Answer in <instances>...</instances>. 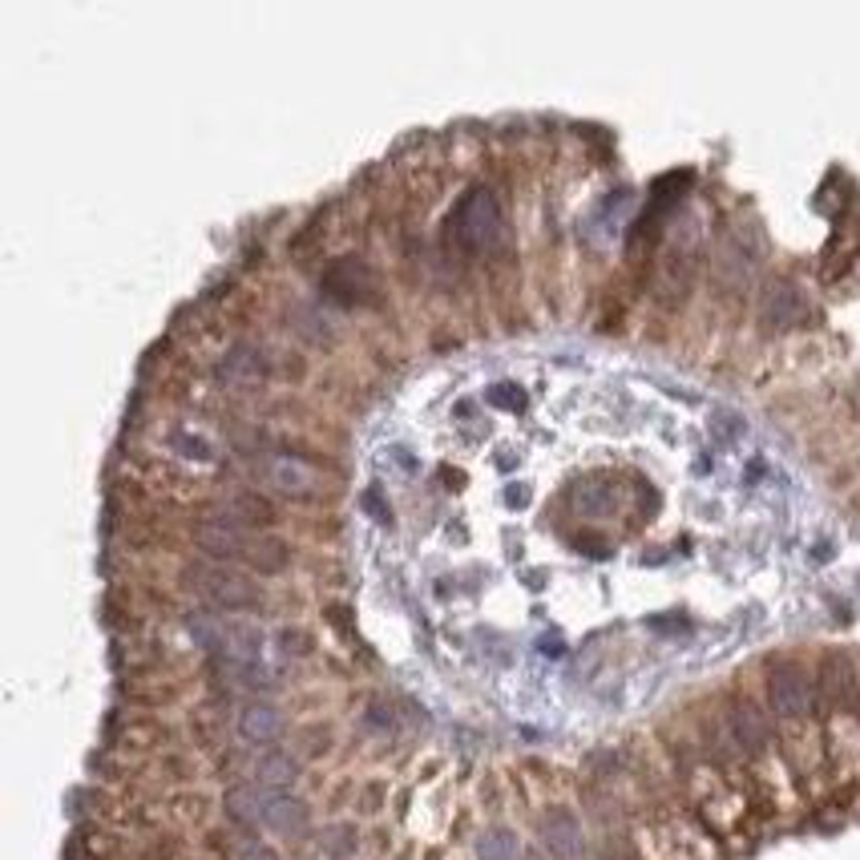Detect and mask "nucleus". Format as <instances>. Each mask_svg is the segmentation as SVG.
Returning <instances> with one entry per match:
<instances>
[{
  "label": "nucleus",
  "instance_id": "f257e3e1",
  "mask_svg": "<svg viewBox=\"0 0 860 860\" xmlns=\"http://www.w3.org/2000/svg\"><path fill=\"white\" fill-rule=\"evenodd\" d=\"M501 231V206H497L493 190H469L465 199L457 202V211H453V235H457L460 247L469 251H481L489 247Z\"/></svg>",
  "mask_w": 860,
  "mask_h": 860
},
{
  "label": "nucleus",
  "instance_id": "f03ea898",
  "mask_svg": "<svg viewBox=\"0 0 860 860\" xmlns=\"http://www.w3.org/2000/svg\"><path fill=\"white\" fill-rule=\"evenodd\" d=\"M319 287H323L331 299H340V304H364V299H372V291H376V272H372L368 259H360V255H340V259H331L328 267H323Z\"/></svg>",
  "mask_w": 860,
  "mask_h": 860
},
{
  "label": "nucleus",
  "instance_id": "7ed1b4c3",
  "mask_svg": "<svg viewBox=\"0 0 860 860\" xmlns=\"http://www.w3.org/2000/svg\"><path fill=\"white\" fill-rule=\"evenodd\" d=\"M767 703L784 719H800L816 708V683L800 667H776L767 675Z\"/></svg>",
  "mask_w": 860,
  "mask_h": 860
},
{
  "label": "nucleus",
  "instance_id": "20e7f679",
  "mask_svg": "<svg viewBox=\"0 0 860 860\" xmlns=\"http://www.w3.org/2000/svg\"><path fill=\"white\" fill-rule=\"evenodd\" d=\"M808 316V299L792 279H767L760 287V323L772 331H788Z\"/></svg>",
  "mask_w": 860,
  "mask_h": 860
},
{
  "label": "nucleus",
  "instance_id": "39448f33",
  "mask_svg": "<svg viewBox=\"0 0 860 860\" xmlns=\"http://www.w3.org/2000/svg\"><path fill=\"white\" fill-rule=\"evenodd\" d=\"M194 586H199L219 611H251V606H259V586L247 582L243 574H235V570H219V566L199 570V574H194Z\"/></svg>",
  "mask_w": 860,
  "mask_h": 860
},
{
  "label": "nucleus",
  "instance_id": "423d86ee",
  "mask_svg": "<svg viewBox=\"0 0 860 860\" xmlns=\"http://www.w3.org/2000/svg\"><path fill=\"white\" fill-rule=\"evenodd\" d=\"M263 477H267L275 489H284V493H295V497H307L319 489V473L311 469L307 460L291 457V453H275V457H267Z\"/></svg>",
  "mask_w": 860,
  "mask_h": 860
},
{
  "label": "nucleus",
  "instance_id": "0eeeda50",
  "mask_svg": "<svg viewBox=\"0 0 860 860\" xmlns=\"http://www.w3.org/2000/svg\"><path fill=\"white\" fill-rule=\"evenodd\" d=\"M542 840L545 849L554 852L558 860H577L586 852V837H582V825L570 808H554V813L542 820Z\"/></svg>",
  "mask_w": 860,
  "mask_h": 860
},
{
  "label": "nucleus",
  "instance_id": "6e6552de",
  "mask_svg": "<svg viewBox=\"0 0 860 860\" xmlns=\"http://www.w3.org/2000/svg\"><path fill=\"white\" fill-rule=\"evenodd\" d=\"M728 731L743 752H764L767 743H772V723H767L764 711L755 708V703H747V699H740V703L728 711Z\"/></svg>",
  "mask_w": 860,
  "mask_h": 860
},
{
  "label": "nucleus",
  "instance_id": "1a4fd4ad",
  "mask_svg": "<svg viewBox=\"0 0 860 860\" xmlns=\"http://www.w3.org/2000/svg\"><path fill=\"white\" fill-rule=\"evenodd\" d=\"M238 735L247 743H255V747H267V743H275L284 735V715H279L275 703L255 699V703H247V708L238 711Z\"/></svg>",
  "mask_w": 860,
  "mask_h": 860
},
{
  "label": "nucleus",
  "instance_id": "9d476101",
  "mask_svg": "<svg viewBox=\"0 0 860 860\" xmlns=\"http://www.w3.org/2000/svg\"><path fill=\"white\" fill-rule=\"evenodd\" d=\"M194 542H199V550H206L211 558H247V545H251L247 533L223 518L202 521L199 530H194Z\"/></svg>",
  "mask_w": 860,
  "mask_h": 860
},
{
  "label": "nucleus",
  "instance_id": "9b49d317",
  "mask_svg": "<svg viewBox=\"0 0 860 860\" xmlns=\"http://www.w3.org/2000/svg\"><path fill=\"white\" fill-rule=\"evenodd\" d=\"M223 808H226V816L243 828L267 825V788H259V784H238V788L226 792Z\"/></svg>",
  "mask_w": 860,
  "mask_h": 860
},
{
  "label": "nucleus",
  "instance_id": "f8f14e48",
  "mask_svg": "<svg viewBox=\"0 0 860 860\" xmlns=\"http://www.w3.org/2000/svg\"><path fill=\"white\" fill-rule=\"evenodd\" d=\"M263 372H267V360L255 343H235L231 355L223 360V380L226 384H235V389H251V384H259Z\"/></svg>",
  "mask_w": 860,
  "mask_h": 860
},
{
  "label": "nucleus",
  "instance_id": "ddd939ff",
  "mask_svg": "<svg viewBox=\"0 0 860 860\" xmlns=\"http://www.w3.org/2000/svg\"><path fill=\"white\" fill-rule=\"evenodd\" d=\"M299 779V760L287 752H263L255 764V784L267 792H284Z\"/></svg>",
  "mask_w": 860,
  "mask_h": 860
},
{
  "label": "nucleus",
  "instance_id": "4468645a",
  "mask_svg": "<svg viewBox=\"0 0 860 860\" xmlns=\"http://www.w3.org/2000/svg\"><path fill=\"white\" fill-rule=\"evenodd\" d=\"M570 501H574V509L582 518H602V513H614V506H618V489H614L611 481H598V477H594V481L574 485Z\"/></svg>",
  "mask_w": 860,
  "mask_h": 860
},
{
  "label": "nucleus",
  "instance_id": "2eb2a0df",
  "mask_svg": "<svg viewBox=\"0 0 860 860\" xmlns=\"http://www.w3.org/2000/svg\"><path fill=\"white\" fill-rule=\"evenodd\" d=\"M820 691H825L828 703H837V708H849L852 699H857V675L845 659H825L820 667Z\"/></svg>",
  "mask_w": 860,
  "mask_h": 860
},
{
  "label": "nucleus",
  "instance_id": "dca6fc26",
  "mask_svg": "<svg viewBox=\"0 0 860 860\" xmlns=\"http://www.w3.org/2000/svg\"><path fill=\"white\" fill-rule=\"evenodd\" d=\"M226 659H231V667H247V662H263V630H255V626H226Z\"/></svg>",
  "mask_w": 860,
  "mask_h": 860
},
{
  "label": "nucleus",
  "instance_id": "f3484780",
  "mask_svg": "<svg viewBox=\"0 0 860 860\" xmlns=\"http://www.w3.org/2000/svg\"><path fill=\"white\" fill-rule=\"evenodd\" d=\"M307 816L311 813L299 796H279V792L267 796V828H275V832H299L307 825Z\"/></svg>",
  "mask_w": 860,
  "mask_h": 860
},
{
  "label": "nucleus",
  "instance_id": "a211bd4d",
  "mask_svg": "<svg viewBox=\"0 0 860 860\" xmlns=\"http://www.w3.org/2000/svg\"><path fill=\"white\" fill-rule=\"evenodd\" d=\"M219 518L243 530V525H255V521H272V506H267L259 493H235L223 501V513H219Z\"/></svg>",
  "mask_w": 860,
  "mask_h": 860
},
{
  "label": "nucleus",
  "instance_id": "6ab92c4d",
  "mask_svg": "<svg viewBox=\"0 0 860 860\" xmlns=\"http://www.w3.org/2000/svg\"><path fill=\"white\" fill-rule=\"evenodd\" d=\"M752 247H743L740 238H728L723 243V251H719V275L723 279H731V284H747L752 279Z\"/></svg>",
  "mask_w": 860,
  "mask_h": 860
},
{
  "label": "nucleus",
  "instance_id": "aec40b11",
  "mask_svg": "<svg viewBox=\"0 0 860 860\" xmlns=\"http://www.w3.org/2000/svg\"><path fill=\"white\" fill-rule=\"evenodd\" d=\"M247 562L259 574H279V570L287 566V545L279 542V538H255V542L247 545Z\"/></svg>",
  "mask_w": 860,
  "mask_h": 860
},
{
  "label": "nucleus",
  "instance_id": "412c9836",
  "mask_svg": "<svg viewBox=\"0 0 860 860\" xmlns=\"http://www.w3.org/2000/svg\"><path fill=\"white\" fill-rule=\"evenodd\" d=\"M477 857L481 860H513L518 857V837L509 828H489L477 840Z\"/></svg>",
  "mask_w": 860,
  "mask_h": 860
},
{
  "label": "nucleus",
  "instance_id": "4be33fe9",
  "mask_svg": "<svg viewBox=\"0 0 860 860\" xmlns=\"http://www.w3.org/2000/svg\"><path fill=\"white\" fill-rule=\"evenodd\" d=\"M187 626H190V635H194V643H199V647H206V650H219V647L226 643V626L214 623V618H211L206 611H194V614H190Z\"/></svg>",
  "mask_w": 860,
  "mask_h": 860
},
{
  "label": "nucleus",
  "instance_id": "5701e85b",
  "mask_svg": "<svg viewBox=\"0 0 860 860\" xmlns=\"http://www.w3.org/2000/svg\"><path fill=\"white\" fill-rule=\"evenodd\" d=\"M360 509H364L372 521H389L392 509H389V493L380 489V485H368L364 493H360Z\"/></svg>",
  "mask_w": 860,
  "mask_h": 860
},
{
  "label": "nucleus",
  "instance_id": "b1692460",
  "mask_svg": "<svg viewBox=\"0 0 860 860\" xmlns=\"http://www.w3.org/2000/svg\"><path fill=\"white\" fill-rule=\"evenodd\" d=\"M174 448H182V457H211V445L202 440V436H190V433H174L170 436Z\"/></svg>",
  "mask_w": 860,
  "mask_h": 860
},
{
  "label": "nucleus",
  "instance_id": "393cba45",
  "mask_svg": "<svg viewBox=\"0 0 860 860\" xmlns=\"http://www.w3.org/2000/svg\"><path fill=\"white\" fill-rule=\"evenodd\" d=\"M279 643H284L287 655H291V650H295V655H307V650H311V638H307L304 630H284V635H279Z\"/></svg>",
  "mask_w": 860,
  "mask_h": 860
},
{
  "label": "nucleus",
  "instance_id": "a878e982",
  "mask_svg": "<svg viewBox=\"0 0 860 860\" xmlns=\"http://www.w3.org/2000/svg\"><path fill=\"white\" fill-rule=\"evenodd\" d=\"M238 860H279V857H275V849H267V845H247Z\"/></svg>",
  "mask_w": 860,
  "mask_h": 860
},
{
  "label": "nucleus",
  "instance_id": "bb28decb",
  "mask_svg": "<svg viewBox=\"0 0 860 860\" xmlns=\"http://www.w3.org/2000/svg\"><path fill=\"white\" fill-rule=\"evenodd\" d=\"M368 723H372V728H392V711H384L376 703V708L368 711Z\"/></svg>",
  "mask_w": 860,
  "mask_h": 860
},
{
  "label": "nucleus",
  "instance_id": "cd10ccee",
  "mask_svg": "<svg viewBox=\"0 0 860 860\" xmlns=\"http://www.w3.org/2000/svg\"><path fill=\"white\" fill-rule=\"evenodd\" d=\"M348 837H352L348 828H336V840H331V852H348V849H352V845H348Z\"/></svg>",
  "mask_w": 860,
  "mask_h": 860
},
{
  "label": "nucleus",
  "instance_id": "c85d7f7f",
  "mask_svg": "<svg viewBox=\"0 0 860 860\" xmlns=\"http://www.w3.org/2000/svg\"><path fill=\"white\" fill-rule=\"evenodd\" d=\"M525 860H542V857H538V852H530V857H525Z\"/></svg>",
  "mask_w": 860,
  "mask_h": 860
}]
</instances>
